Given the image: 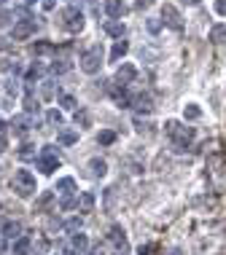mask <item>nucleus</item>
I'll use <instances>...</instances> for the list:
<instances>
[{
    "label": "nucleus",
    "instance_id": "4",
    "mask_svg": "<svg viewBox=\"0 0 226 255\" xmlns=\"http://www.w3.org/2000/svg\"><path fill=\"white\" fill-rule=\"evenodd\" d=\"M35 164H38V169L43 175H54V169H59V156L54 151V145H43L38 159H35Z\"/></svg>",
    "mask_w": 226,
    "mask_h": 255
},
{
    "label": "nucleus",
    "instance_id": "46",
    "mask_svg": "<svg viewBox=\"0 0 226 255\" xmlns=\"http://www.w3.org/2000/svg\"><path fill=\"white\" fill-rule=\"evenodd\" d=\"M167 255H180V250H178V247H173V250H167Z\"/></svg>",
    "mask_w": 226,
    "mask_h": 255
},
{
    "label": "nucleus",
    "instance_id": "48",
    "mask_svg": "<svg viewBox=\"0 0 226 255\" xmlns=\"http://www.w3.org/2000/svg\"><path fill=\"white\" fill-rule=\"evenodd\" d=\"M6 145H8V143H3V140H0V153L6 151Z\"/></svg>",
    "mask_w": 226,
    "mask_h": 255
},
{
    "label": "nucleus",
    "instance_id": "31",
    "mask_svg": "<svg viewBox=\"0 0 226 255\" xmlns=\"http://www.w3.org/2000/svg\"><path fill=\"white\" fill-rule=\"evenodd\" d=\"M78 204V196H62L59 199V209H73Z\"/></svg>",
    "mask_w": 226,
    "mask_h": 255
},
{
    "label": "nucleus",
    "instance_id": "40",
    "mask_svg": "<svg viewBox=\"0 0 226 255\" xmlns=\"http://www.w3.org/2000/svg\"><path fill=\"white\" fill-rule=\"evenodd\" d=\"M43 11H54V6H57V0H41Z\"/></svg>",
    "mask_w": 226,
    "mask_h": 255
},
{
    "label": "nucleus",
    "instance_id": "29",
    "mask_svg": "<svg viewBox=\"0 0 226 255\" xmlns=\"http://www.w3.org/2000/svg\"><path fill=\"white\" fill-rule=\"evenodd\" d=\"M43 76V67L41 64H33V67L27 70V83H33V81H38V78Z\"/></svg>",
    "mask_w": 226,
    "mask_h": 255
},
{
    "label": "nucleus",
    "instance_id": "49",
    "mask_svg": "<svg viewBox=\"0 0 226 255\" xmlns=\"http://www.w3.org/2000/svg\"><path fill=\"white\" fill-rule=\"evenodd\" d=\"M0 6H6V0H0Z\"/></svg>",
    "mask_w": 226,
    "mask_h": 255
},
{
    "label": "nucleus",
    "instance_id": "47",
    "mask_svg": "<svg viewBox=\"0 0 226 255\" xmlns=\"http://www.w3.org/2000/svg\"><path fill=\"white\" fill-rule=\"evenodd\" d=\"M183 3H186V6H197L199 0H183Z\"/></svg>",
    "mask_w": 226,
    "mask_h": 255
},
{
    "label": "nucleus",
    "instance_id": "10",
    "mask_svg": "<svg viewBox=\"0 0 226 255\" xmlns=\"http://www.w3.org/2000/svg\"><path fill=\"white\" fill-rule=\"evenodd\" d=\"M129 108H135L138 113H151V97L148 94H135V97H129Z\"/></svg>",
    "mask_w": 226,
    "mask_h": 255
},
{
    "label": "nucleus",
    "instance_id": "16",
    "mask_svg": "<svg viewBox=\"0 0 226 255\" xmlns=\"http://www.w3.org/2000/svg\"><path fill=\"white\" fill-rule=\"evenodd\" d=\"M89 175H92V177H105V175H108L105 159H92V161H89Z\"/></svg>",
    "mask_w": 226,
    "mask_h": 255
},
{
    "label": "nucleus",
    "instance_id": "25",
    "mask_svg": "<svg viewBox=\"0 0 226 255\" xmlns=\"http://www.w3.org/2000/svg\"><path fill=\"white\" fill-rule=\"evenodd\" d=\"M41 94H43V99H54V97H57V83H54V81H43Z\"/></svg>",
    "mask_w": 226,
    "mask_h": 255
},
{
    "label": "nucleus",
    "instance_id": "43",
    "mask_svg": "<svg viewBox=\"0 0 226 255\" xmlns=\"http://www.w3.org/2000/svg\"><path fill=\"white\" fill-rule=\"evenodd\" d=\"M84 255H105V253L100 247H94V250H89V253H84Z\"/></svg>",
    "mask_w": 226,
    "mask_h": 255
},
{
    "label": "nucleus",
    "instance_id": "36",
    "mask_svg": "<svg viewBox=\"0 0 226 255\" xmlns=\"http://www.w3.org/2000/svg\"><path fill=\"white\" fill-rule=\"evenodd\" d=\"M52 70H54V73H68L70 64L65 62V59H59V62H54V64H52Z\"/></svg>",
    "mask_w": 226,
    "mask_h": 255
},
{
    "label": "nucleus",
    "instance_id": "2",
    "mask_svg": "<svg viewBox=\"0 0 226 255\" xmlns=\"http://www.w3.org/2000/svg\"><path fill=\"white\" fill-rule=\"evenodd\" d=\"M164 132H167V137L175 143L178 151H183L186 145L194 140V127H186V124H180V121H167L164 124Z\"/></svg>",
    "mask_w": 226,
    "mask_h": 255
},
{
    "label": "nucleus",
    "instance_id": "9",
    "mask_svg": "<svg viewBox=\"0 0 226 255\" xmlns=\"http://www.w3.org/2000/svg\"><path fill=\"white\" fill-rule=\"evenodd\" d=\"M33 32H35V19H19V22L11 27L14 41H24V38H30Z\"/></svg>",
    "mask_w": 226,
    "mask_h": 255
},
{
    "label": "nucleus",
    "instance_id": "39",
    "mask_svg": "<svg viewBox=\"0 0 226 255\" xmlns=\"http://www.w3.org/2000/svg\"><path fill=\"white\" fill-rule=\"evenodd\" d=\"M215 14H221V16L226 14V0H215Z\"/></svg>",
    "mask_w": 226,
    "mask_h": 255
},
{
    "label": "nucleus",
    "instance_id": "14",
    "mask_svg": "<svg viewBox=\"0 0 226 255\" xmlns=\"http://www.w3.org/2000/svg\"><path fill=\"white\" fill-rule=\"evenodd\" d=\"M30 127H33V118H30V113H24V116H17V118L11 121V129H14L17 134H27Z\"/></svg>",
    "mask_w": 226,
    "mask_h": 255
},
{
    "label": "nucleus",
    "instance_id": "45",
    "mask_svg": "<svg viewBox=\"0 0 226 255\" xmlns=\"http://www.w3.org/2000/svg\"><path fill=\"white\" fill-rule=\"evenodd\" d=\"M3 253H6V239L0 237V255H3Z\"/></svg>",
    "mask_w": 226,
    "mask_h": 255
},
{
    "label": "nucleus",
    "instance_id": "41",
    "mask_svg": "<svg viewBox=\"0 0 226 255\" xmlns=\"http://www.w3.org/2000/svg\"><path fill=\"white\" fill-rule=\"evenodd\" d=\"M151 253H154V247H151V244H140L138 255H151Z\"/></svg>",
    "mask_w": 226,
    "mask_h": 255
},
{
    "label": "nucleus",
    "instance_id": "30",
    "mask_svg": "<svg viewBox=\"0 0 226 255\" xmlns=\"http://www.w3.org/2000/svg\"><path fill=\"white\" fill-rule=\"evenodd\" d=\"M19 159H24V161H27V159H38V153H35V148L33 145H22V151H19Z\"/></svg>",
    "mask_w": 226,
    "mask_h": 255
},
{
    "label": "nucleus",
    "instance_id": "35",
    "mask_svg": "<svg viewBox=\"0 0 226 255\" xmlns=\"http://www.w3.org/2000/svg\"><path fill=\"white\" fill-rule=\"evenodd\" d=\"M14 22V14L11 11H0V27H8Z\"/></svg>",
    "mask_w": 226,
    "mask_h": 255
},
{
    "label": "nucleus",
    "instance_id": "17",
    "mask_svg": "<svg viewBox=\"0 0 226 255\" xmlns=\"http://www.w3.org/2000/svg\"><path fill=\"white\" fill-rule=\"evenodd\" d=\"M87 244H89L87 234H81V231H78V234H73V237H70V247H73L78 255H84V253H87Z\"/></svg>",
    "mask_w": 226,
    "mask_h": 255
},
{
    "label": "nucleus",
    "instance_id": "15",
    "mask_svg": "<svg viewBox=\"0 0 226 255\" xmlns=\"http://www.w3.org/2000/svg\"><path fill=\"white\" fill-rule=\"evenodd\" d=\"M127 51H129V43L124 41V38H122V41H116V43H113V48H110V62H122Z\"/></svg>",
    "mask_w": 226,
    "mask_h": 255
},
{
    "label": "nucleus",
    "instance_id": "26",
    "mask_svg": "<svg viewBox=\"0 0 226 255\" xmlns=\"http://www.w3.org/2000/svg\"><path fill=\"white\" fill-rule=\"evenodd\" d=\"M81 226H84V221H81V218H70V221H65V231H68V234H78V231H81Z\"/></svg>",
    "mask_w": 226,
    "mask_h": 255
},
{
    "label": "nucleus",
    "instance_id": "19",
    "mask_svg": "<svg viewBox=\"0 0 226 255\" xmlns=\"http://www.w3.org/2000/svg\"><path fill=\"white\" fill-rule=\"evenodd\" d=\"M94 202H97V199H94V193H92V191H84L81 199H78V204H81V212H92V209H94Z\"/></svg>",
    "mask_w": 226,
    "mask_h": 255
},
{
    "label": "nucleus",
    "instance_id": "13",
    "mask_svg": "<svg viewBox=\"0 0 226 255\" xmlns=\"http://www.w3.org/2000/svg\"><path fill=\"white\" fill-rule=\"evenodd\" d=\"M3 239H19L22 237V223L19 221H6L3 223V234H0Z\"/></svg>",
    "mask_w": 226,
    "mask_h": 255
},
{
    "label": "nucleus",
    "instance_id": "21",
    "mask_svg": "<svg viewBox=\"0 0 226 255\" xmlns=\"http://www.w3.org/2000/svg\"><path fill=\"white\" fill-rule=\"evenodd\" d=\"M57 140L62 145H75L78 143V132H73V129H62V132L57 134Z\"/></svg>",
    "mask_w": 226,
    "mask_h": 255
},
{
    "label": "nucleus",
    "instance_id": "18",
    "mask_svg": "<svg viewBox=\"0 0 226 255\" xmlns=\"http://www.w3.org/2000/svg\"><path fill=\"white\" fill-rule=\"evenodd\" d=\"M105 32H108L110 38L122 41V38H124V32H127V27H124V22H108V24H105Z\"/></svg>",
    "mask_w": 226,
    "mask_h": 255
},
{
    "label": "nucleus",
    "instance_id": "28",
    "mask_svg": "<svg viewBox=\"0 0 226 255\" xmlns=\"http://www.w3.org/2000/svg\"><path fill=\"white\" fill-rule=\"evenodd\" d=\"M59 105H62L65 111H75V108H78V105H75V97H73V94H62V97H59Z\"/></svg>",
    "mask_w": 226,
    "mask_h": 255
},
{
    "label": "nucleus",
    "instance_id": "20",
    "mask_svg": "<svg viewBox=\"0 0 226 255\" xmlns=\"http://www.w3.org/2000/svg\"><path fill=\"white\" fill-rule=\"evenodd\" d=\"M199 116H202V108H199V105L189 102V105L183 108V118H186V121H197Z\"/></svg>",
    "mask_w": 226,
    "mask_h": 255
},
{
    "label": "nucleus",
    "instance_id": "22",
    "mask_svg": "<svg viewBox=\"0 0 226 255\" xmlns=\"http://www.w3.org/2000/svg\"><path fill=\"white\" fill-rule=\"evenodd\" d=\"M210 41L213 43H226V24H215L210 30Z\"/></svg>",
    "mask_w": 226,
    "mask_h": 255
},
{
    "label": "nucleus",
    "instance_id": "33",
    "mask_svg": "<svg viewBox=\"0 0 226 255\" xmlns=\"http://www.w3.org/2000/svg\"><path fill=\"white\" fill-rule=\"evenodd\" d=\"M46 121L49 124H57V127H59V124H62V113H59V111H49L46 113Z\"/></svg>",
    "mask_w": 226,
    "mask_h": 255
},
{
    "label": "nucleus",
    "instance_id": "8",
    "mask_svg": "<svg viewBox=\"0 0 226 255\" xmlns=\"http://www.w3.org/2000/svg\"><path fill=\"white\" fill-rule=\"evenodd\" d=\"M135 78H138V67H135L132 62H122L116 67V86H127Z\"/></svg>",
    "mask_w": 226,
    "mask_h": 255
},
{
    "label": "nucleus",
    "instance_id": "34",
    "mask_svg": "<svg viewBox=\"0 0 226 255\" xmlns=\"http://www.w3.org/2000/svg\"><path fill=\"white\" fill-rule=\"evenodd\" d=\"M75 124L89 127V113H87V111H75Z\"/></svg>",
    "mask_w": 226,
    "mask_h": 255
},
{
    "label": "nucleus",
    "instance_id": "27",
    "mask_svg": "<svg viewBox=\"0 0 226 255\" xmlns=\"http://www.w3.org/2000/svg\"><path fill=\"white\" fill-rule=\"evenodd\" d=\"M97 143H100V145H113V143H116V132H110V129H103V132L97 134Z\"/></svg>",
    "mask_w": 226,
    "mask_h": 255
},
{
    "label": "nucleus",
    "instance_id": "12",
    "mask_svg": "<svg viewBox=\"0 0 226 255\" xmlns=\"http://www.w3.org/2000/svg\"><path fill=\"white\" fill-rule=\"evenodd\" d=\"M54 191H59L62 196H75V191H78V186H75L73 177H59L57 180V188Z\"/></svg>",
    "mask_w": 226,
    "mask_h": 255
},
{
    "label": "nucleus",
    "instance_id": "23",
    "mask_svg": "<svg viewBox=\"0 0 226 255\" xmlns=\"http://www.w3.org/2000/svg\"><path fill=\"white\" fill-rule=\"evenodd\" d=\"M33 54H54V43H49V41H35V43H33Z\"/></svg>",
    "mask_w": 226,
    "mask_h": 255
},
{
    "label": "nucleus",
    "instance_id": "44",
    "mask_svg": "<svg viewBox=\"0 0 226 255\" xmlns=\"http://www.w3.org/2000/svg\"><path fill=\"white\" fill-rule=\"evenodd\" d=\"M62 255H78V253H75V250H73V247H70V244H68V247H65V250H62Z\"/></svg>",
    "mask_w": 226,
    "mask_h": 255
},
{
    "label": "nucleus",
    "instance_id": "1",
    "mask_svg": "<svg viewBox=\"0 0 226 255\" xmlns=\"http://www.w3.org/2000/svg\"><path fill=\"white\" fill-rule=\"evenodd\" d=\"M11 188L17 191V196L30 199L35 191H38V183H35V175L30 172V169H17V172H14V180H11Z\"/></svg>",
    "mask_w": 226,
    "mask_h": 255
},
{
    "label": "nucleus",
    "instance_id": "50",
    "mask_svg": "<svg viewBox=\"0 0 226 255\" xmlns=\"http://www.w3.org/2000/svg\"><path fill=\"white\" fill-rule=\"evenodd\" d=\"M24 3H35V0H24Z\"/></svg>",
    "mask_w": 226,
    "mask_h": 255
},
{
    "label": "nucleus",
    "instance_id": "38",
    "mask_svg": "<svg viewBox=\"0 0 226 255\" xmlns=\"http://www.w3.org/2000/svg\"><path fill=\"white\" fill-rule=\"evenodd\" d=\"M0 140H3V143H8V124L6 121H0Z\"/></svg>",
    "mask_w": 226,
    "mask_h": 255
},
{
    "label": "nucleus",
    "instance_id": "3",
    "mask_svg": "<svg viewBox=\"0 0 226 255\" xmlns=\"http://www.w3.org/2000/svg\"><path fill=\"white\" fill-rule=\"evenodd\" d=\"M59 27L62 30H68V32H81L84 30V14L78 11L75 6H68V8H62L59 11Z\"/></svg>",
    "mask_w": 226,
    "mask_h": 255
},
{
    "label": "nucleus",
    "instance_id": "24",
    "mask_svg": "<svg viewBox=\"0 0 226 255\" xmlns=\"http://www.w3.org/2000/svg\"><path fill=\"white\" fill-rule=\"evenodd\" d=\"M27 250H30V237H19L14 242V255H27Z\"/></svg>",
    "mask_w": 226,
    "mask_h": 255
},
{
    "label": "nucleus",
    "instance_id": "42",
    "mask_svg": "<svg viewBox=\"0 0 226 255\" xmlns=\"http://www.w3.org/2000/svg\"><path fill=\"white\" fill-rule=\"evenodd\" d=\"M135 6H138V8H140V11H143V8L154 6V0H138V3H135Z\"/></svg>",
    "mask_w": 226,
    "mask_h": 255
},
{
    "label": "nucleus",
    "instance_id": "32",
    "mask_svg": "<svg viewBox=\"0 0 226 255\" xmlns=\"http://www.w3.org/2000/svg\"><path fill=\"white\" fill-rule=\"evenodd\" d=\"M54 202V193L52 191H46V193H41V199H38V209H46L49 204Z\"/></svg>",
    "mask_w": 226,
    "mask_h": 255
},
{
    "label": "nucleus",
    "instance_id": "37",
    "mask_svg": "<svg viewBox=\"0 0 226 255\" xmlns=\"http://www.w3.org/2000/svg\"><path fill=\"white\" fill-rule=\"evenodd\" d=\"M148 32H159V30H162V22H159V19H148Z\"/></svg>",
    "mask_w": 226,
    "mask_h": 255
},
{
    "label": "nucleus",
    "instance_id": "7",
    "mask_svg": "<svg viewBox=\"0 0 226 255\" xmlns=\"http://www.w3.org/2000/svg\"><path fill=\"white\" fill-rule=\"evenodd\" d=\"M162 24H167V27L175 30V32L183 30V16H180V11L173 6V3H164L162 6Z\"/></svg>",
    "mask_w": 226,
    "mask_h": 255
},
{
    "label": "nucleus",
    "instance_id": "6",
    "mask_svg": "<svg viewBox=\"0 0 226 255\" xmlns=\"http://www.w3.org/2000/svg\"><path fill=\"white\" fill-rule=\"evenodd\" d=\"M108 242L113 244V253L116 255H129V242H127V234H124L122 226H110Z\"/></svg>",
    "mask_w": 226,
    "mask_h": 255
},
{
    "label": "nucleus",
    "instance_id": "11",
    "mask_svg": "<svg viewBox=\"0 0 226 255\" xmlns=\"http://www.w3.org/2000/svg\"><path fill=\"white\" fill-rule=\"evenodd\" d=\"M105 14L113 19H122L127 14V6H124V0H105Z\"/></svg>",
    "mask_w": 226,
    "mask_h": 255
},
{
    "label": "nucleus",
    "instance_id": "5",
    "mask_svg": "<svg viewBox=\"0 0 226 255\" xmlns=\"http://www.w3.org/2000/svg\"><path fill=\"white\" fill-rule=\"evenodd\" d=\"M100 67H103V48L100 46L87 48V51L81 54V70L87 76H94V73H100Z\"/></svg>",
    "mask_w": 226,
    "mask_h": 255
}]
</instances>
